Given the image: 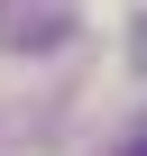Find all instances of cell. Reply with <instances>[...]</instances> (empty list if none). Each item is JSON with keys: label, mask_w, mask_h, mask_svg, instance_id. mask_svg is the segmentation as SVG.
<instances>
[{"label": "cell", "mask_w": 147, "mask_h": 156, "mask_svg": "<svg viewBox=\"0 0 147 156\" xmlns=\"http://www.w3.org/2000/svg\"><path fill=\"white\" fill-rule=\"evenodd\" d=\"M74 37V0H0V46L9 55H46Z\"/></svg>", "instance_id": "6da1fadb"}, {"label": "cell", "mask_w": 147, "mask_h": 156, "mask_svg": "<svg viewBox=\"0 0 147 156\" xmlns=\"http://www.w3.org/2000/svg\"><path fill=\"white\" fill-rule=\"evenodd\" d=\"M120 156H147V138H138V147H120Z\"/></svg>", "instance_id": "7a4b0ae2"}]
</instances>
